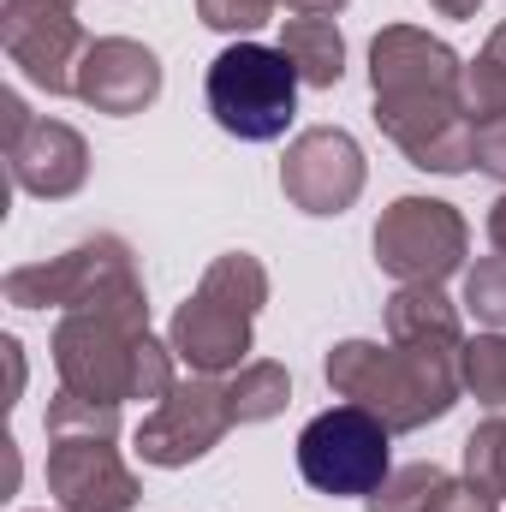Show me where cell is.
Here are the masks:
<instances>
[{"label":"cell","mask_w":506,"mask_h":512,"mask_svg":"<svg viewBox=\"0 0 506 512\" xmlns=\"http://www.w3.org/2000/svg\"><path fill=\"white\" fill-rule=\"evenodd\" d=\"M370 90H376V126L399 143V155L423 173H471V108H465V60L417 30L387 24L370 42Z\"/></svg>","instance_id":"1"},{"label":"cell","mask_w":506,"mask_h":512,"mask_svg":"<svg viewBox=\"0 0 506 512\" xmlns=\"http://www.w3.org/2000/svg\"><path fill=\"white\" fill-rule=\"evenodd\" d=\"M54 370L66 393L126 405L173 393V346L149 334V292L143 280L120 286L84 310H66L54 328Z\"/></svg>","instance_id":"2"},{"label":"cell","mask_w":506,"mask_h":512,"mask_svg":"<svg viewBox=\"0 0 506 512\" xmlns=\"http://www.w3.org/2000/svg\"><path fill=\"white\" fill-rule=\"evenodd\" d=\"M328 387L346 399V405H364L376 411L393 435H411L423 423H441L459 393V352L453 346H376V340H340L322 364Z\"/></svg>","instance_id":"3"},{"label":"cell","mask_w":506,"mask_h":512,"mask_svg":"<svg viewBox=\"0 0 506 512\" xmlns=\"http://www.w3.org/2000/svg\"><path fill=\"white\" fill-rule=\"evenodd\" d=\"M268 304V268L251 251H227L215 256L197 280V292L173 310L167 346L179 364H191V376H227L245 370L251 352L256 316Z\"/></svg>","instance_id":"4"},{"label":"cell","mask_w":506,"mask_h":512,"mask_svg":"<svg viewBox=\"0 0 506 512\" xmlns=\"http://www.w3.org/2000/svg\"><path fill=\"white\" fill-rule=\"evenodd\" d=\"M298 66L280 54V48H262V42H233L209 60V78H203V96H209V114L215 126L239 143H274L286 137L292 114H298Z\"/></svg>","instance_id":"5"},{"label":"cell","mask_w":506,"mask_h":512,"mask_svg":"<svg viewBox=\"0 0 506 512\" xmlns=\"http://www.w3.org/2000/svg\"><path fill=\"white\" fill-rule=\"evenodd\" d=\"M387 423H381L376 411H364V405H328L322 417H310L304 423V435H298V477L316 489V495H334V501H346V495H376L381 483H387Z\"/></svg>","instance_id":"6"},{"label":"cell","mask_w":506,"mask_h":512,"mask_svg":"<svg viewBox=\"0 0 506 512\" xmlns=\"http://www.w3.org/2000/svg\"><path fill=\"white\" fill-rule=\"evenodd\" d=\"M120 286H137V256L120 233H96V239H78L72 251L48 256V262L12 268L0 292L12 310H84Z\"/></svg>","instance_id":"7"},{"label":"cell","mask_w":506,"mask_h":512,"mask_svg":"<svg viewBox=\"0 0 506 512\" xmlns=\"http://www.w3.org/2000/svg\"><path fill=\"white\" fill-rule=\"evenodd\" d=\"M370 245H376V268L393 274L399 286H411V280L441 286L447 274L465 268L471 227H465V215H459L453 203H441V197H399V203L381 209Z\"/></svg>","instance_id":"8"},{"label":"cell","mask_w":506,"mask_h":512,"mask_svg":"<svg viewBox=\"0 0 506 512\" xmlns=\"http://www.w3.org/2000/svg\"><path fill=\"white\" fill-rule=\"evenodd\" d=\"M233 393L221 376H185L173 382V393L137 423L131 447L143 453V465H161V471H179V465H197L209 447H221V435L233 429Z\"/></svg>","instance_id":"9"},{"label":"cell","mask_w":506,"mask_h":512,"mask_svg":"<svg viewBox=\"0 0 506 512\" xmlns=\"http://www.w3.org/2000/svg\"><path fill=\"white\" fill-rule=\"evenodd\" d=\"M0 120H6V167H12L18 191H30L42 203H60V197L84 191V179H90V143H84V131H72L66 120L30 114L18 90L0 96Z\"/></svg>","instance_id":"10"},{"label":"cell","mask_w":506,"mask_h":512,"mask_svg":"<svg viewBox=\"0 0 506 512\" xmlns=\"http://www.w3.org/2000/svg\"><path fill=\"white\" fill-rule=\"evenodd\" d=\"M0 42H6V60L36 90H48V96H72L78 90V60H84L90 36H84L72 6H60V0H6Z\"/></svg>","instance_id":"11"},{"label":"cell","mask_w":506,"mask_h":512,"mask_svg":"<svg viewBox=\"0 0 506 512\" xmlns=\"http://www.w3.org/2000/svg\"><path fill=\"white\" fill-rule=\"evenodd\" d=\"M364 149L358 137L340 126H310L292 137L286 161H280V191L298 215H346L364 197Z\"/></svg>","instance_id":"12"},{"label":"cell","mask_w":506,"mask_h":512,"mask_svg":"<svg viewBox=\"0 0 506 512\" xmlns=\"http://www.w3.org/2000/svg\"><path fill=\"white\" fill-rule=\"evenodd\" d=\"M120 435H48V495L60 512H131L137 477L114 447Z\"/></svg>","instance_id":"13"},{"label":"cell","mask_w":506,"mask_h":512,"mask_svg":"<svg viewBox=\"0 0 506 512\" xmlns=\"http://www.w3.org/2000/svg\"><path fill=\"white\" fill-rule=\"evenodd\" d=\"M72 96L96 114H114V120L143 114L161 96V60L131 36H96L78 60V90Z\"/></svg>","instance_id":"14"},{"label":"cell","mask_w":506,"mask_h":512,"mask_svg":"<svg viewBox=\"0 0 506 512\" xmlns=\"http://www.w3.org/2000/svg\"><path fill=\"white\" fill-rule=\"evenodd\" d=\"M387 334L399 346H465V322H459V304L429 286V280H411L387 298Z\"/></svg>","instance_id":"15"},{"label":"cell","mask_w":506,"mask_h":512,"mask_svg":"<svg viewBox=\"0 0 506 512\" xmlns=\"http://www.w3.org/2000/svg\"><path fill=\"white\" fill-rule=\"evenodd\" d=\"M280 54L298 66V78L310 90H334L346 78V36H340L334 18H286Z\"/></svg>","instance_id":"16"},{"label":"cell","mask_w":506,"mask_h":512,"mask_svg":"<svg viewBox=\"0 0 506 512\" xmlns=\"http://www.w3.org/2000/svg\"><path fill=\"white\" fill-rule=\"evenodd\" d=\"M227 393H233V417L239 423H268V417H280L292 405V376H286V364L256 358V364L227 376Z\"/></svg>","instance_id":"17"},{"label":"cell","mask_w":506,"mask_h":512,"mask_svg":"<svg viewBox=\"0 0 506 512\" xmlns=\"http://www.w3.org/2000/svg\"><path fill=\"white\" fill-rule=\"evenodd\" d=\"M441 489H447V471H441L435 459H417V465L387 471V483H381L364 507L370 512H429Z\"/></svg>","instance_id":"18"},{"label":"cell","mask_w":506,"mask_h":512,"mask_svg":"<svg viewBox=\"0 0 506 512\" xmlns=\"http://www.w3.org/2000/svg\"><path fill=\"white\" fill-rule=\"evenodd\" d=\"M459 376L465 393H477V405L506 411V334H477L459 346Z\"/></svg>","instance_id":"19"},{"label":"cell","mask_w":506,"mask_h":512,"mask_svg":"<svg viewBox=\"0 0 506 512\" xmlns=\"http://www.w3.org/2000/svg\"><path fill=\"white\" fill-rule=\"evenodd\" d=\"M465 108H471V120L506 114V18L495 24V36L483 42V54L465 66Z\"/></svg>","instance_id":"20"},{"label":"cell","mask_w":506,"mask_h":512,"mask_svg":"<svg viewBox=\"0 0 506 512\" xmlns=\"http://www.w3.org/2000/svg\"><path fill=\"white\" fill-rule=\"evenodd\" d=\"M48 435H120V405H102V399H84V393H54L48 399V417H42Z\"/></svg>","instance_id":"21"},{"label":"cell","mask_w":506,"mask_h":512,"mask_svg":"<svg viewBox=\"0 0 506 512\" xmlns=\"http://www.w3.org/2000/svg\"><path fill=\"white\" fill-rule=\"evenodd\" d=\"M465 477L489 495H506V417H489L465 435Z\"/></svg>","instance_id":"22"},{"label":"cell","mask_w":506,"mask_h":512,"mask_svg":"<svg viewBox=\"0 0 506 512\" xmlns=\"http://www.w3.org/2000/svg\"><path fill=\"white\" fill-rule=\"evenodd\" d=\"M465 310H477V322L506 334V256H483L465 268Z\"/></svg>","instance_id":"23"},{"label":"cell","mask_w":506,"mask_h":512,"mask_svg":"<svg viewBox=\"0 0 506 512\" xmlns=\"http://www.w3.org/2000/svg\"><path fill=\"white\" fill-rule=\"evenodd\" d=\"M274 6L280 0H197V18L209 30H227V36H251L274 18Z\"/></svg>","instance_id":"24"},{"label":"cell","mask_w":506,"mask_h":512,"mask_svg":"<svg viewBox=\"0 0 506 512\" xmlns=\"http://www.w3.org/2000/svg\"><path fill=\"white\" fill-rule=\"evenodd\" d=\"M471 161H477V173H489V179L506 185V114H483L477 120V131H471Z\"/></svg>","instance_id":"25"},{"label":"cell","mask_w":506,"mask_h":512,"mask_svg":"<svg viewBox=\"0 0 506 512\" xmlns=\"http://www.w3.org/2000/svg\"><path fill=\"white\" fill-rule=\"evenodd\" d=\"M429 512H501V495H489V489L471 483V477H447V489L435 495Z\"/></svg>","instance_id":"26"},{"label":"cell","mask_w":506,"mask_h":512,"mask_svg":"<svg viewBox=\"0 0 506 512\" xmlns=\"http://www.w3.org/2000/svg\"><path fill=\"white\" fill-rule=\"evenodd\" d=\"M489 239H495V251L506 256V191L489 203Z\"/></svg>","instance_id":"27"},{"label":"cell","mask_w":506,"mask_h":512,"mask_svg":"<svg viewBox=\"0 0 506 512\" xmlns=\"http://www.w3.org/2000/svg\"><path fill=\"white\" fill-rule=\"evenodd\" d=\"M286 6H292L298 18H334V12H340L346 0H286Z\"/></svg>","instance_id":"28"},{"label":"cell","mask_w":506,"mask_h":512,"mask_svg":"<svg viewBox=\"0 0 506 512\" xmlns=\"http://www.w3.org/2000/svg\"><path fill=\"white\" fill-rule=\"evenodd\" d=\"M429 6H435L441 18H477V6H483V0H429Z\"/></svg>","instance_id":"29"},{"label":"cell","mask_w":506,"mask_h":512,"mask_svg":"<svg viewBox=\"0 0 506 512\" xmlns=\"http://www.w3.org/2000/svg\"><path fill=\"white\" fill-rule=\"evenodd\" d=\"M60 6H78V0H60Z\"/></svg>","instance_id":"30"}]
</instances>
